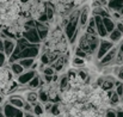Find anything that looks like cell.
I'll return each instance as SVG.
<instances>
[{
    "mask_svg": "<svg viewBox=\"0 0 123 117\" xmlns=\"http://www.w3.org/2000/svg\"><path fill=\"white\" fill-rule=\"evenodd\" d=\"M88 103L93 108H96L100 111H105L109 108H111L108 91H104L96 85H94V87H93V90H92V92L88 97Z\"/></svg>",
    "mask_w": 123,
    "mask_h": 117,
    "instance_id": "6da1fadb",
    "label": "cell"
},
{
    "mask_svg": "<svg viewBox=\"0 0 123 117\" xmlns=\"http://www.w3.org/2000/svg\"><path fill=\"white\" fill-rule=\"evenodd\" d=\"M117 79L112 74H100L96 80V86L100 87L104 91H110L115 88V82Z\"/></svg>",
    "mask_w": 123,
    "mask_h": 117,
    "instance_id": "7a4b0ae2",
    "label": "cell"
},
{
    "mask_svg": "<svg viewBox=\"0 0 123 117\" xmlns=\"http://www.w3.org/2000/svg\"><path fill=\"white\" fill-rule=\"evenodd\" d=\"M115 47V44L110 41V39L108 38H100L99 41V45H98V48H97V51H96V55H94V57H96V60L97 61H99L109 50H111L112 48Z\"/></svg>",
    "mask_w": 123,
    "mask_h": 117,
    "instance_id": "3957f363",
    "label": "cell"
},
{
    "mask_svg": "<svg viewBox=\"0 0 123 117\" xmlns=\"http://www.w3.org/2000/svg\"><path fill=\"white\" fill-rule=\"evenodd\" d=\"M104 112L105 111H100L93 108L90 103H84L79 117H104Z\"/></svg>",
    "mask_w": 123,
    "mask_h": 117,
    "instance_id": "277c9868",
    "label": "cell"
},
{
    "mask_svg": "<svg viewBox=\"0 0 123 117\" xmlns=\"http://www.w3.org/2000/svg\"><path fill=\"white\" fill-rule=\"evenodd\" d=\"M2 112L5 117H24V111L22 109H18L11 104H8L6 100L2 104Z\"/></svg>",
    "mask_w": 123,
    "mask_h": 117,
    "instance_id": "5b68a950",
    "label": "cell"
},
{
    "mask_svg": "<svg viewBox=\"0 0 123 117\" xmlns=\"http://www.w3.org/2000/svg\"><path fill=\"white\" fill-rule=\"evenodd\" d=\"M22 37L26 39L29 43L31 44H41L42 41L38 36V32L36 30V28H31V29H28V30H24L23 34H22Z\"/></svg>",
    "mask_w": 123,
    "mask_h": 117,
    "instance_id": "8992f818",
    "label": "cell"
},
{
    "mask_svg": "<svg viewBox=\"0 0 123 117\" xmlns=\"http://www.w3.org/2000/svg\"><path fill=\"white\" fill-rule=\"evenodd\" d=\"M6 102L18 109H22L23 110V106L25 104V98L23 94H18V93H12V94H8L7 96V99Z\"/></svg>",
    "mask_w": 123,
    "mask_h": 117,
    "instance_id": "52a82bcc",
    "label": "cell"
},
{
    "mask_svg": "<svg viewBox=\"0 0 123 117\" xmlns=\"http://www.w3.org/2000/svg\"><path fill=\"white\" fill-rule=\"evenodd\" d=\"M37 73H38L37 71H32V69L24 71L20 75H18V77L16 78V81H17L19 85H22V86H26V85L30 82V80L34 78Z\"/></svg>",
    "mask_w": 123,
    "mask_h": 117,
    "instance_id": "ba28073f",
    "label": "cell"
},
{
    "mask_svg": "<svg viewBox=\"0 0 123 117\" xmlns=\"http://www.w3.org/2000/svg\"><path fill=\"white\" fill-rule=\"evenodd\" d=\"M94 18V23H96V30H97V35L100 38H106L108 37V31L103 24V18L99 16H93Z\"/></svg>",
    "mask_w": 123,
    "mask_h": 117,
    "instance_id": "9c48e42d",
    "label": "cell"
},
{
    "mask_svg": "<svg viewBox=\"0 0 123 117\" xmlns=\"http://www.w3.org/2000/svg\"><path fill=\"white\" fill-rule=\"evenodd\" d=\"M35 28H36V30L38 32V36H40L41 41L43 42L44 39L48 37V34H49V25H48V23H41L38 20H35Z\"/></svg>",
    "mask_w": 123,
    "mask_h": 117,
    "instance_id": "30bf717a",
    "label": "cell"
},
{
    "mask_svg": "<svg viewBox=\"0 0 123 117\" xmlns=\"http://www.w3.org/2000/svg\"><path fill=\"white\" fill-rule=\"evenodd\" d=\"M88 19H90V10H88V7H84L79 12V28L80 29L85 30Z\"/></svg>",
    "mask_w": 123,
    "mask_h": 117,
    "instance_id": "8fae6325",
    "label": "cell"
},
{
    "mask_svg": "<svg viewBox=\"0 0 123 117\" xmlns=\"http://www.w3.org/2000/svg\"><path fill=\"white\" fill-rule=\"evenodd\" d=\"M108 94H109V100H110V106L112 109H117L121 106V97L116 93L115 90H110L108 91Z\"/></svg>",
    "mask_w": 123,
    "mask_h": 117,
    "instance_id": "7c38bea8",
    "label": "cell"
},
{
    "mask_svg": "<svg viewBox=\"0 0 123 117\" xmlns=\"http://www.w3.org/2000/svg\"><path fill=\"white\" fill-rule=\"evenodd\" d=\"M14 48H16V39H12V38L4 39V53H5V55L7 56V60H8V57L12 55Z\"/></svg>",
    "mask_w": 123,
    "mask_h": 117,
    "instance_id": "4fadbf2b",
    "label": "cell"
},
{
    "mask_svg": "<svg viewBox=\"0 0 123 117\" xmlns=\"http://www.w3.org/2000/svg\"><path fill=\"white\" fill-rule=\"evenodd\" d=\"M23 96H24V98H25V102H26V103H30L31 105H35V104L38 102L37 90H28Z\"/></svg>",
    "mask_w": 123,
    "mask_h": 117,
    "instance_id": "5bb4252c",
    "label": "cell"
},
{
    "mask_svg": "<svg viewBox=\"0 0 123 117\" xmlns=\"http://www.w3.org/2000/svg\"><path fill=\"white\" fill-rule=\"evenodd\" d=\"M8 68H10V71H11V73L13 74V77H14V78H17L18 75H20V74L25 71V69L22 67V65H20L18 61L8 63Z\"/></svg>",
    "mask_w": 123,
    "mask_h": 117,
    "instance_id": "9a60e30c",
    "label": "cell"
},
{
    "mask_svg": "<svg viewBox=\"0 0 123 117\" xmlns=\"http://www.w3.org/2000/svg\"><path fill=\"white\" fill-rule=\"evenodd\" d=\"M106 6L110 12H118L123 7V0H109Z\"/></svg>",
    "mask_w": 123,
    "mask_h": 117,
    "instance_id": "2e32d148",
    "label": "cell"
},
{
    "mask_svg": "<svg viewBox=\"0 0 123 117\" xmlns=\"http://www.w3.org/2000/svg\"><path fill=\"white\" fill-rule=\"evenodd\" d=\"M108 39H110L114 44H118V43L123 39V34L121 32V31H118V30L115 28L111 32H109V35H108Z\"/></svg>",
    "mask_w": 123,
    "mask_h": 117,
    "instance_id": "e0dca14e",
    "label": "cell"
},
{
    "mask_svg": "<svg viewBox=\"0 0 123 117\" xmlns=\"http://www.w3.org/2000/svg\"><path fill=\"white\" fill-rule=\"evenodd\" d=\"M92 14L104 18V17H110V11L104 6H96L92 8Z\"/></svg>",
    "mask_w": 123,
    "mask_h": 117,
    "instance_id": "ac0fdd59",
    "label": "cell"
},
{
    "mask_svg": "<svg viewBox=\"0 0 123 117\" xmlns=\"http://www.w3.org/2000/svg\"><path fill=\"white\" fill-rule=\"evenodd\" d=\"M103 24H104V26L108 31V35H109V32H111L116 28V23L114 22V19L111 17H104L103 18Z\"/></svg>",
    "mask_w": 123,
    "mask_h": 117,
    "instance_id": "d6986e66",
    "label": "cell"
},
{
    "mask_svg": "<svg viewBox=\"0 0 123 117\" xmlns=\"http://www.w3.org/2000/svg\"><path fill=\"white\" fill-rule=\"evenodd\" d=\"M86 63H87V61L82 57H79V56H74L72 59V66L74 68H82L86 66Z\"/></svg>",
    "mask_w": 123,
    "mask_h": 117,
    "instance_id": "ffe728a7",
    "label": "cell"
},
{
    "mask_svg": "<svg viewBox=\"0 0 123 117\" xmlns=\"http://www.w3.org/2000/svg\"><path fill=\"white\" fill-rule=\"evenodd\" d=\"M112 75L117 80L123 82V65L121 66H114L112 67Z\"/></svg>",
    "mask_w": 123,
    "mask_h": 117,
    "instance_id": "44dd1931",
    "label": "cell"
},
{
    "mask_svg": "<svg viewBox=\"0 0 123 117\" xmlns=\"http://www.w3.org/2000/svg\"><path fill=\"white\" fill-rule=\"evenodd\" d=\"M36 61V59H20L18 60V62L22 65V67L28 71V69H31V66L34 65V62Z\"/></svg>",
    "mask_w": 123,
    "mask_h": 117,
    "instance_id": "7402d4cb",
    "label": "cell"
},
{
    "mask_svg": "<svg viewBox=\"0 0 123 117\" xmlns=\"http://www.w3.org/2000/svg\"><path fill=\"white\" fill-rule=\"evenodd\" d=\"M37 93H38V102H40V103L44 104V103L49 102L48 94H47V92H45L43 88H38V90H37Z\"/></svg>",
    "mask_w": 123,
    "mask_h": 117,
    "instance_id": "603a6c76",
    "label": "cell"
},
{
    "mask_svg": "<svg viewBox=\"0 0 123 117\" xmlns=\"http://www.w3.org/2000/svg\"><path fill=\"white\" fill-rule=\"evenodd\" d=\"M44 112V108H43V104L40 103V102H37L35 105H34V114L36 115V116H41L42 114Z\"/></svg>",
    "mask_w": 123,
    "mask_h": 117,
    "instance_id": "cb8c5ba5",
    "label": "cell"
},
{
    "mask_svg": "<svg viewBox=\"0 0 123 117\" xmlns=\"http://www.w3.org/2000/svg\"><path fill=\"white\" fill-rule=\"evenodd\" d=\"M104 117H116V109L109 108L108 110H105V112H104Z\"/></svg>",
    "mask_w": 123,
    "mask_h": 117,
    "instance_id": "d4e9b609",
    "label": "cell"
},
{
    "mask_svg": "<svg viewBox=\"0 0 123 117\" xmlns=\"http://www.w3.org/2000/svg\"><path fill=\"white\" fill-rule=\"evenodd\" d=\"M6 62H7V56L5 55L4 51H0V67L6 66Z\"/></svg>",
    "mask_w": 123,
    "mask_h": 117,
    "instance_id": "484cf974",
    "label": "cell"
},
{
    "mask_svg": "<svg viewBox=\"0 0 123 117\" xmlns=\"http://www.w3.org/2000/svg\"><path fill=\"white\" fill-rule=\"evenodd\" d=\"M116 29L123 34V19L118 20V22H116Z\"/></svg>",
    "mask_w": 123,
    "mask_h": 117,
    "instance_id": "4316f807",
    "label": "cell"
},
{
    "mask_svg": "<svg viewBox=\"0 0 123 117\" xmlns=\"http://www.w3.org/2000/svg\"><path fill=\"white\" fill-rule=\"evenodd\" d=\"M116 117H123V108L120 106L116 109Z\"/></svg>",
    "mask_w": 123,
    "mask_h": 117,
    "instance_id": "83f0119b",
    "label": "cell"
},
{
    "mask_svg": "<svg viewBox=\"0 0 123 117\" xmlns=\"http://www.w3.org/2000/svg\"><path fill=\"white\" fill-rule=\"evenodd\" d=\"M24 117H37L34 112H24Z\"/></svg>",
    "mask_w": 123,
    "mask_h": 117,
    "instance_id": "f1b7e54d",
    "label": "cell"
},
{
    "mask_svg": "<svg viewBox=\"0 0 123 117\" xmlns=\"http://www.w3.org/2000/svg\"><path fill=\"white\" fill-rule=\"evenodd\" d=\"M0 51H4V39L0 38Z\"/></svg>",
    "mask_w": 123,
    "mask_h": 117,
    "instance_id": "f546056e",
    "label": "cell"
},
{
    "mask_svg": "<svg viewBox=\"0 0 123 117\" xmlns=\"http://www.w3.org/2000/svg\"><path fill=\"white\" fill-rule=\"evenodd\" d=\"M118 13H120V16H121V17L123 18V7L121 8V10H120V11H118Z\"/></svg>",
    "mask_w": 123,
    "mask_h": 117,
    "instance_id": "4dcf8cb0",
    "label": "cell"
},
{
    "mask_svg": "<svg viewBox=\"0 0 123 117\" xmlns=\"http://www.w3.org/2000/svg\"><path fill=\"white\" fill-rule=\"evenodd\" d=\"M0 117H5V115H4V112H2V111H0Z\"/></svg>",
    "mask_w": 123,
    "mask_h": 117,
    "instance_id": "1f68e13d",
    "label": "cell"
},
{
    "mask_svg": "<svg viewBox=\"0 0 123 117\" xmlns=\"http://www.w3.org/2000/svg\"><path fill=\"white\" fill-rule=\"evenodd\" d=\"M122 19H123V18H122Z\"/></svg>",
    "mask_w": 123,
    "mask_h": 117,
    "instance_id": "d6a6232c",
    "label": "cell"
}]
</instances>
